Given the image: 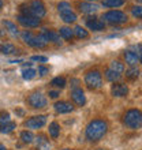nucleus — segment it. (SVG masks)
Instances as JSON below:
<instances>
[{
	"instance_id": "f257e3e1",
	"label": "nucleus",
	"mask_w": 142,
	"mask_h": 150,
	"mask_svg": "<svg viewBox=\"0 0 142 150\" xmlns=\"http://www.w3.org/2000/svg\"><path fill=\"white\" fill-rule=\"evenodd\" d=\"M108 131V123L104 119H94L86 127L85 135L89 142H97L103 138Z\"/></svg>"
},
{
	"instance_id": "f03ea898",
	"label": "nucleus",
	"mask_w": 142,
	"mask_h": 150,
	"mask_svg": "<svg viewBox=\"0 0 142 150\" xmlns=\"http://www.w3.org/2000/svg\"><path fill=\"white\" fill-rule=\"evenodd\" d=\"M123 124L131 130H139L142 127V111L129 109L123 115Z\"/></svg>"
},
{
	"instance_id": "7ed1b4c3",
	"label": "nucleus",
	"mask_w": 142,
	"mask_h": 150,
	"mask_svg": "<svg viewBox=\"0 0 142 150\" xmlns=\"http://www.w3.org/2000/svg\"><path fill=\"white\" fill-rule=\"evenodd\" d=\"M22 10V15H30V16H34V18H43L45 15V6L41 0H32L30 4H29L28 7L23 6V7L21 8Z\"/></svg>"
},
{
	"instance_id": "20e7f679",
	"label": "nucleus",
	"mask_w": 142,
	"mask_h": 150,
	"mask_svg": "<svg viewBox=\"0 0 142 150\" xmlns=\"http://www.w3.org/2000/svg\"><path fill=\"white\" fill-rule=\"evenodd\" d=\"M22 38H23V41L28 44L29 47H33V48H45L48 44V41L44 38L43 34L36 36V34H33L32 32H28V30L22 33Z\"/></svg>"
},
{
	"instance_id": "39448f33",
	"label": "nucleus",
	"mask_w": 142,
	"mask_h": 150,
	"mask_svg": "<svg viewBox=\"0 0 142 150\" xmlns=\"http://www.w3.org/2000/svg\"><path fill=\"white\" fill-rule=\"evenodd\" d=\"M103 19L105 22L111 25H120V23H124L127 22V15L124 14L123 11H118V10H112V11H108L105 12L103 15Z\"/></svg>"
},
{
	"instance_id": "423d86ee",
	"label": "nucleus",
	"mask_w": 142,
	"mask_h": 150,
	"mask_svg": "<svg viewBox=\"0 0 142 150\" xmlns=\"http://www.w3.org/2000/svg\"><path fill=\"white\" fill-rule=\"evenodd\" d=\"M85 83L87 85L89 89H99L103 85V76L100 74V71L97 70H93V71H89L85 75Z\"/></svg>"
},
{
	"instance_id": "0eeeda50",
	"label": "nucleus",
	"mask_w": 142,
	"mask_h": 150,
	"mask_svg": "<svg viewBox=\"0 0 142 150\" xmlns=\"http://www.w3.org/2000/svg\"><path fill=\"white\" fill-rule=\"evenodd\" d=\"M28 104L34 109H38V108L47 107V98L41 93H33L28 97Z\"/></svg>"
},
{
	"instance_id": "6e6552de",
	"label": "nucleus",
	"mask_w": 142,
	"mask_h": 150,
	"mask_svg": "<svg viewBox=\"0 0 142 150\" xmlns=\"http://www.w3.org/2000/svg\"><path fill=\"white\" fill-rule=\"evenodd\" d=\"M45 123H47V117L44 115H38V116H33V117L28 119L25 122V126L30 130H38V128L45 126Z\"/></svg>"
},
{
	"instance_id": "1a4fd4ad",
	"label": "nucleus",
	"mask_w": 142,
	"mask_h": 150,
	"mask_svg": "<svg viewBox=\"0 0 142 150\" xmlns=\"http://www.w3.org/2000/svg\"><path fill=\"white\" fill-rule=\"evenodd\" d=\"M16 19L25 28H37L41 23V21L38 18H34V16H30V15H22V14L16 16Z\"/></svg>"
},
{
	"instance_id": "9d476101",
	"label": "nucleus",
	"mask_w": 142,
	"mask_h": 150,
	"mask_svg": "<svg viewBox=\"0 0 142 150\" xmlns=\"http://www.w3.org/2000/svg\"><path fill=\"white\" fill-rule=\"evenodd\" d=\"M111 93L114 97H126L129 94V87L124 83H115L111 87Z\"/></svg>"
},
{
	"instance_id": "9b49d317",
	"label": "nucleus",
	"mask_w": 142,
	"mask_h": 150,
	"mask_svg": "<svg viewBox=\"0 0 142 150\" xmlns=\"http://www.w3.org/2000/svg\"><path fill=\"white\" fill-rule=\"evenodd\" d=\"M71 100H72L78 107L85 105V103H86V97H85V93H83V90L81 89V87L71 90Z\"/></svg>"
},
{
	"instance_id": "f8f14e48",
	"label": "nucleus",
	"mask_w": 142,
	"mask_h": 150,
	"mask_svg": "<svg viewBox=\"0 0 142 150\" xmlns=\"http://www.w3.org/2000/svg\"><path fill=\"white\" fill-rule=\"evenodd\" d=\"M55 111L58 113H70L74 111V105L67 101H59L55 104Z\"/></svg>"
},
{
	"instance_id": "ddd939ff",
	"label": "nucleus",
	"mask_w": 142,
	"mask_h": 150,
	"mask_svg": "<svg viewBox=\"0 0 142 150\" xmlns=\"http://www.w3.org/2000/svg\"><path fill=\"white\" fill-rule=\"evenodd\" d=\"M86 25H87V28L90 29V30H93V32H101V30L105 29V23H104L103 21L96 19V18H89L86 21Z\"/></svg>"
},
{
	"instance_id": "4468645a",
	"label": "nucleus",
	"mask_w": 142,
	"mask_h": 150,
	"mask_svg": "<svg viewBox=\"0 0 142 150\" xmlns=\"http://www.w3.org/2000/svg\"><path fill=\"white\" fill-rule=\"evenodd\" d=\"M44 36V38L47 40L48 42L51 41V42H55V44H62V41H60V37H59V34L56 32H53V30H48V29H44V32L41 33Z\"/></svg>"
},
{
	"instance_id": "2eb2a0df",
	"label": "nucleus",
	"mask_w": 142,
	"mask_h": 150,
	"mask_svg": "<svg viewBox=\"0 0 142 150\" xmlns=\"http://www.w3.org/2000/svg\"><path fill=\"white\" fill-rule=\"evenodd\" d=\"M79 10L83 14H94V12H97L100 10V7L93 3H81L79 4Z\"/></svg>"
},
{
	"instance_id": "dca6fc26",
	"label": "nucleus",
	"mask_w": 142,
	"mask_h": 150,
	"mask_svg": "<svg viewBox=\"0 0 142 150\" xmlns=\"http://www.w3.org/2000/svg\"><path fill=\"white\" fill-rule=\"evenodd\" d=\"M124 60H126V63L131 67H134L135 64L139 62V56L138 53H135L133 51H126L124 52Z\"/></svg>"
},
{
	"instance_id": "f3484780",
	"label": "nucleus",
	"mask_w": 142,
	"mask_h": 150,
	"mask_svg": "<svg viewBox=\"0 0 142 150\" xmlns=\"http://www.w3.org/2000/svg\"><path fill=\"white\" fill-rule=\"evenodd\" d=\"M36 146L38 150H49L51 145H49V141L45 138V135H40L37 137V143H36Z\"/></svg>"
},
{
	"instance_id": "a211bd4d",
	"label": "nucleus",
	"mask_w": 142,
	"mask_h": 150,
	"mask_svg": "<svg viewBox=\"0 0 142 150\" xmlns=\"http://www.w3.org/2000/svg\"><path fill=\"white\" fill-rule=\"evenodd\" d=\"M0 52L3 55H11V53H15L16 52V48L14 44H10V42H4L0 45Z\"/></svg>"
},
{
	"instance_id": "6ab92c4d",
	"label": "nucleus",
	"mask_w": 142,
	"mask_h": 150,
	"mask_svg": "<svg viewBox=\"0 0 142 150\" xmlns=\"http://www.w3.org/2000/svg\"><path fill=\"white\" fill-rule=\"evenodd\" d=\"M3 26L6 28V30H7L11 36H14V37L18 36V29H16V25L12 23L11 21H3Z\"/></svg>"
},
{
	"instance_id": "aec40b11",
	"label": "nucleus",
	"mask_w": 142,
	"mask_h": 150,
	"mask_svg": "<svg viewBox=\"0 0 142 150\" xmlns=\"http://www.w3.org/2000/svg\"><path fill=\"white\" fill-rule=\"evenodd\" d=\"M60 18L66 22V23H72L77 21V15H75L72 11H66V12H62L60 14Z\"/></svg>"
},
{
	"instance_id": "412c9836",
	"label": "nucleus",
	"mask_w": 142,
	"mask_h": 150,
	"mask_svg": "<svg viewBox=\"0 0 142 150\" xmlns=\"http://www.w3.org/2000/svg\"><path fill=\"white\" fill-rule=\"evenodd\" d=\"M48 131H49V135H51L52 138H58L60 134V127L59 124L56 122H52L51 124H49V128H48Z\"/></svg>"
},
{
	"instance_id": "4be33fe9",
	"label": "nucleus",
	"mask_w": 142,
	"mask_h": 150,
	"mask_svg": "<svg viewBox=\"0 0 142 150\" xmlns=\"http://www.w3.org/2000/svg\"><path fill=\"white\" fill-rule=\"evenodd\" d=\"M59 36H62V38H64V40H72L74 32H72L70 28H66V26H64V28H60Z\"/></svg>"
},
{
	"instance_id": "5701e85b",
	"label": "nucleus",
	"mask_w": 142,
	"mask_h": 150,
	"mask_svg": "<svg viewBox=\"0 0 142 150\" xmlns=\"http://www.w3.org/2000/svg\"><path fill=\"white\" fill-rule=\"evenodd\" d=\"M126 0H104L103 1V6L104 7H112V8H116V7H122L124 4Z\"/></svg>"
},
{
	"instance_id": "b1692460",
	"label": "nucleus",
	"mask_w": 142,
	"mask_h": 150,
	"mask_svg": "<svg viewBox=\"0 0 142 150\" xmlns=\"http://www.w3.org/2000/svg\"><path fill=\"white\" fill-rule=\"evenodd\" d=\"M15 127H16V124L15 123H12V122L6 123V124H1V126H0V132H1V134H10V132L14 131Z\"/></svg>"
},
{
	"instance_id": "393cba45",
	"label": "nucleus",
	"mask_w": 142,
	"mask_h": 150,
	"mask_svg": "<svg viewBox=\"0 0 142 150\" xmlns=\"http://www.w3.org/2000/svg\"><path fill=\"white\" fill-rule=\"evenodd\" d=\"M51 85L53 87H58V89H63L66 86V79L63 76H56V78H53L51 81Z\"/></svg>"
},
{
	"instance_id": "a878e982",
	"label": "nucleus",
	"mask_w": 142,
	"mask_h": 150,
	"mask_svg": "<svg viewBox=\"0 0 142 150\" xmlns=\"http://www.w3.org/2000/svg\"><path fill=\"white\" fill-rule=\"evenodd\" d=\"M111 70L115 72H118V74H122L123 71H124V66H123V63H120L119 60H114L112 63H111Z\"/></svg>"
},
{
	"instance_id": "bb28decb",
	"label": "nucleus",
	"mask_w": 142,
	"mask_h": 150,
	"mask_svg": "<svg viewBox=\"0 0 142 150\" xmlns=\"http://www.w3.org/2000/svg\"><path fill=\"white\" fill-rule=\"evenodd\" d=\"M72 32H74V34L78 37V38H87V37H89V33H87V30H85L82 26H77V28H75Z\"/></svg>"
},
{
	"instance_id": "cd10ccee",
	"label": "nucleus",
	"mask_w": 142,
	"mask_h": 150,
	"mask_svg": "<svg viewBox=\"0 0 142 150\" xmlns=\"http://www.w3.org/2000/svg\"><path fill=\"white\" fill-rule=\"evenodd\" d=\"M105 78L109 81V82H116V81H119L120 79V74H118V72L112 71V70H107L105 72Z\"/></svg>"
},
{
	"instance_id": "c85d7f7f",
	"label": "nucleus",
	"mask_w": 142,
	"mask_h": 150,
	"mask_svg": "<svg viewBox=\"0 0 142 150\" xmlns=\"http://www.w3.org/2000/svg\"><path fill=\"white\" fill-rule=\"evenodd\" d=\"M138 75H139V70L135 67V66H134V67H130L126 71V76L129 79H131V81H133V79H137V78H138Z\"/></svg>"
},
{
	"instance_id": "c756f323",
	"label": "nucleus",
	"mask_w": 142,
	"mask_h": 150,
	"mask_svg": "<svg viewBox=\"0 0 142 150\" xmlns=\"http://www.w3.org/2000/svg\"><path fill=\"white\" fill-rule=\"evenodd\" d=\"M21 139H22V142H25V143H32L34 137H33V134L30 131H22V132H21Z\"/></svg>"
},
{
	"instance_id": "7c9ffc66",
	"label": "nucleus",
	"mask_w": 142,
	"mask_h": 150,
	"mask_svg": "<svg viewBox=\"0 0 142 150\" xmlns=\"http://www.w3.org/2000/svg\"><path fill=\"white\" fill-rule=\"evenodd\" d=\"M36 74H37V71L33 70V68H28V70H23V71H22V76H23V79H26V81L33 79L36 76Z\"/></svg>"
},
{
	"instance_id": "2f4dec72",
	"label": "nucleus",
	"mask_w": 142,
	"mask_h": 150,
	"mask_svg": "<svg viewBox=\"0 0 142 150\" xmlns=\"http://www.w3.org/2000/svg\"><path fill=\"white\" fill-rule=\"evenodd\" d=\"M58 11H59V14L66 12V11H71V6L67 1H60V3L58 4Z\"/></svg>"
},
{
	"instance_id": "473e14b6",
	"label": "nucleus",
	"mask_w": 142,
	"mask_h": 150,
	"mask_svg": "<svg viewBox=\"0 0 142 150\" xmlns=\"http://www.w3.org/2000/svg\"><path fill=\"white\" fill-rule=\"evenodd\" d=\"M11 117H10V113L4 112V113H0V126L1 124H6V123H10Z\"/></svg>"
},
{
	"instance_id": "72a5a7b5",
	"label": "nucleus",
	"mask_w": 142,
	"mask_h": 150,
	"mask_svg": "<svg viewBox=\"0 0 142 150\" xmlns=\"http://www.w3.org/2000/svg\"><path fill=\"white\" fill-rule=\"evenodd\" d=\"M131 12H133V15L137 16V18H142V6H135V7H133Z\"/></svg>"
},
{
	"instance_id": "f704fd0d",
	"label": "nucleus",
	"mask_w": 142,
	"mask_h": 150,
	"mask_svg": "<svg viewBox=\"0 0 142 150\" xmlns=\"http://www.w3.org/2000/svg\"><path fill=\"white\" fill-rule=\"evenodd\" d=\"M37 72H38L41 76H45V75L49 72V68L48 67H45V66H40L38 67V70H37Z\"/></svg>"
},
{
	"instance_id": "c9c22d12",
	"label": "nucleus",
	"mask_w": 142,
	"mask_h": 150,
	"mask_svg": "<svg viewBox=\"0 0 142 150\" xmlns=\"http://www.w3.org/2000/svg\"><path fill=\"white\" fill-rule=\"evenodd\" d=\"M32 60H34V62H41V63H45L48 60L47 56H40V55H36L32 57Z\"/></svg>"
},
{
	"instance_id": "e433bc0d",
	"label": "nucleus",
	"mask_w": 142,
	"mask_h": 150,
	"mask_svg": "<svg viewBox=\"0 0 142 150\" xmlns=\"http://www.w3.org/2000/svg\"><path fill=\"white\" fill-rule=\"evenodd\" d=\"M70 83H71L72 90H74V89H78V87H79V83H81V81H79V79H77V78H72L70 81Z\"/></svg>"
},
{
	"instance_id": "4c0bfd02",
	"label": "nucleus",
	"mask_w": 142,
	"mask_h": 150,
	"mask_svg": "<svg viewBox=\"0 0 142 150\" xmlns=\"http://www.w3.org/2000/svg\"><path fill=\"white\" fill-rule=\"evenodd\" d=\"M48 94H49V97H51V98H58V97H59V91L51 90L49 93H48Z\"/></svg>"
},
{
	"instance_id": "58836bf2",
	"label": "nucleus",
	"mask_w": 142,
	"mask_h": 150,
	"mask_svg": "<svg viewBox=\"0 0 142 150\" xmlns=\"http://www.w3.org/2000/svg\"><path fill=\"white\" fill-rule=\"evenodd\" d=\"M0 150H7V147L4 146V145H1V143H0Z\"/></svg>"
},
{
	"instance_id": "ea45409f",
	"label": "nucleus",
	"mask_w": 142,
	"mask_h": 150,
	"mask_svg": "<svg viewBox=\"0 0 142 150\" xmlns=\"http://www.w3.org/2000/svg\"><path fill=\"white\" fill-rule=\"evenodd\" d=\"M3 7V0H0V8Z\"/></svg>"
},
{
	"instance_id": "a19ab883",
	"label": "nucleus",
	"mask_w": 142,
	"mask_h": 150,
	"mask_svg": "<svg viewBox=\"0 0 142 150\" xmlns=\"http://www.w3.org/2000/svg\"><path fill=\"white\" fill-rule=\"evenodd\" d=\"M135 1H137V3H141V4H142V0H135Z\"/></svg>"
},
{
	"instance_id": "79ce46f5",
	"label": "nucleus",
	"mask_w": 142,
	"mask_h": 150,
	"mask_svg": "<svg viewBox=\"0 0 142 150\" xmlns=\"http://www.w3.org/2000/svg\"><path fill=\"white\" fill-rule=\"evenodd\" d=\"M139 62H141V63H142V56H141V59H139Z\"/></svg>"
},
{
	"instance_id": "37998d69",
	"label": "nucleus",
	"mask_w": 142,
	"mask_h": 150,
	"mask_svg": "<svg viewBox=\"0 0 142 150\" xmlns=\"http://www.w3.org/2000/svg\"><path fill=\"white\" fill-rule=\"evenodd\" d=\"M63 150H70V149H63Z\"/></svg>"
},
{
	"instance_id": "c03bdc74",
	"label": "nucleus",
	"mask_w": 142,
	"mask_h": 150,
	"mask_svg": "<svg viewBox=\"0 0 142 150\" xmlns=\"http://www.w3.org/2000/svg\"><path fill=\"white\" fill-rule=\"evenodd\" d=\"M89 1H93V0H89Z\"/></svg>"
}]
</instances>
